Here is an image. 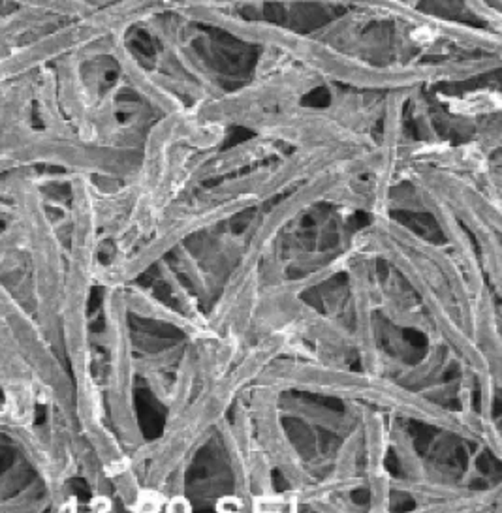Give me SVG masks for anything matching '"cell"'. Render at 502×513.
Instances as JSON below:
<instances>
[{"instance_id": "cell-1", "label": "cell", "mask_w": 502, "mask_h": 513, "mask_svg": "<svg viewBox=\"0 0 502 513\" xmlns=\"http://www.w3.org/2000/svg\"><path fill=\"white\" fill-rule=\"evenodd\" d=\"M162 506V496L154 491H143L138 498V506L136 510H141V512H156Z\"/></svg>"}, {"instance_id": "cell-2", "label": "cell", "mask_w": 502, "mask_h": 513, "mask_svg": "<svg viewBox=\"0 0 502 513\" xmlns=\"http://www.w3.org/2000/svg\"><path fill=\"white\" fill-rule=\"evenodd\" d=\"M191 510H192L191 504L186 502V498H181V496L173 498V500L168 504V512H173V513H186V512H191Z\"/></svg>"}, {"instance_id": "cell-3", "label": "cell", "mask_w": 502, "mask_h": 513, "mask_svg": "<svg viewBox=\"0 0 502 513\" xmlns=\"http://www.w3.org/2000/svg\"><path fill=\"white\" fill-rule=\"evenodd\" d=\"M218 510L220 512H237V510H241V502L237 500L236 496H226L222 500L218 502Z\"/></svg>"}]
</instances>
